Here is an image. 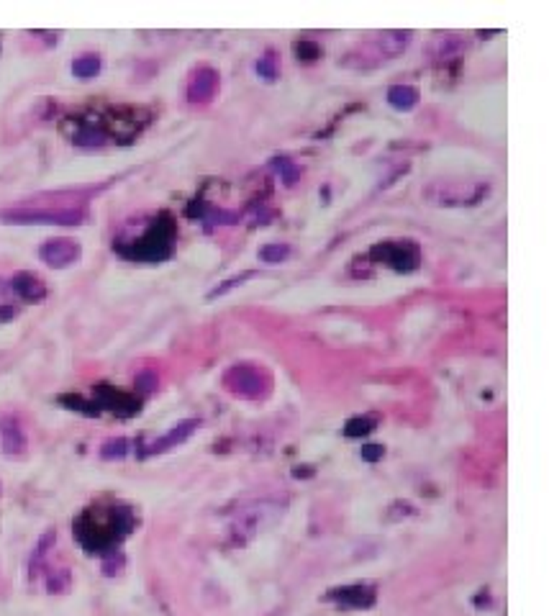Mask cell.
<instances>
[{
  "instance_id": "6da1fadb",
  "label": "cell",
  "mask_w": 549,
  "mask_h": 616,
  "mask_svg": "<svg viewBox=\"0 0 549 616\" xmlns=\"http://www.w3.org/2000/svg\"><path fill=\"white\" fill-rule=\"evenodd\" d=\"M6 221L13 224H49V226H74L82 221L80 211H70V208H16L3 214Z\"/></svg>"
},
{
  "instance_id": "7a4b0ae2",
  "label": "cell",
  "mask_w": 549,
  "mask_h": 616,
  "mask_svg": "<svg viewBox=\"0 0 549 616\" xmlns=\"http://www.w3.org/2000/svg\"><path fill=\"white\" fill-rule=\"evenodd\" d=\"M41 260L47 262L49 268H67L80 257V247L70 239H52L41 247Z\"/></svg>"
},
{
  "instance_id": "3957f363",
  "label": "cell",
  "mask_w": 549,
  "mask_h": 616,
  "mask_svg": "<svg viewBox=\"0 0 549 616\" xmlns=\"http://www.w3.org/2000/svg\"><path fill=\"white\" fill-rule=\"evenodd\" d=\"M0 436H3V449L11 452V455H18L21 449H23V434H21L18 424L13 419L0 422Z\"/></svg>"
},
{
  "instance_id": "277c9868",
  "label": "cell",
  "mask_w": 549,
  "mask_h": 616,
  "mask_svg": "<svg viewBox=\"0 0 549 616\" xmlns=\"http://www.w3.org/2000/svg\"><path fill=\"white\" fill-rule=\"evenodd\" d=\"M72 72H74V77H82V80H85V77H95V75L101 72V60L93 57V54H85L80 60H74Z\"/></svg>"
},
{
  "instance_id": "5b68a950",
  "label": "cell",
  "mask_w": 549,
  "mask_h": 616,
  "mask_svg": "<svg viewBox=\"0 0 549 616\" xmlns=\"http://www.w3.org/2000/svg\"><path fill=\"white\" fill-rule=\"evenodd\" d=\"M188 429H195V422H188V424H182V427L172 429V434H167L165 439H160V442H155L152 447H149V452H162V449H167V447H174L177 442H182L185 436L190 434Z\"/></svg>"
},
{
  "instance_id": "8992f818",
  "label": "cell",
  "mask_w": 549,
  "mask_h": 616,
  "mask_svg": "<svg viewBox=\"0 0 549 616\" xmlns=\"http://www.w3.org/2000/svg\"><path fill=\"white\" fill-rule=\"evenodd\" d=\"M388 98H390V103H393L395 108H401V111L411 108V106H414V101H416V95L411 93V90H406V87H393Z\"/></svg>"
},
{
  "instance_id": "52a82bcc",
  "label": "cell",
  "mask_w": 549,
  "mask_h": 616,
  "mask_svg": "<svg viewBox=\"0 0 549 616\" xmlns=\"http://www.w3.org/2000/svg\"><path fill=\"white\" fill-rule=\"evenodd\" d=\"M288 257V247H280V244H272V247H267L265 252H262V260L265 262H280Z\"/></svg>"
}]
</instances>
